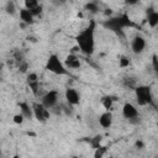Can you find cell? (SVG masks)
I'll list each match as a JSON object with an SVG mask.
<instances>
[{
  "label": "cell",
  "mask_w": 158,
  "mask_h": 158,
  "mask_svg": "<svg viewBox=\"0 0 158 158\" xmlns=\"http://www.w3.org/2000/svg\"><path fill=\"white\" fill-rule=\"evenodd\" d=\"M26 81H27V85L30 86L31 91L33 93V95H37L38 94V89H40V81H38V77L36 73H30L26 78Z\"/></svg>",
  "instance_id": "cell-10"
},
{
  "label": "cell",
  "mask_w": 158,
  "mask_h": 158,
  "mask_svg": "<svg viewBox=\"0 0 158 158\" xmlns=\"http://www.w3.org/2000/svg\"><path fill=\"white\" fill-rule=\"evenodd\" d=\"M131 48H132V52L135 54L142 53L144 51V48H146V40L142 36H139V35L135 36L132 42H131Z\"/></svg>",
  "instance_id": "cell-8"
},
{
  "label": "cell",
  "mask_w": 158,
  "mask_h": 158,
  "mask_svg": "<svg viewBox=\"0 0 158 158\" xmlns=\"http://www.w3.org/2000/svg\"><path fill=\"white\" fill-rule=\"evenodd\" d=\"M58 102V91L57 90H49L42 96V105L47 109H52Z\"/></svg>",
  "instance_id": "cell-6"
},
{
  "label": "cell",
  "mask_w": 158,
  "mask_h": 158,
  "mask_svg": "<svg viewBox=\"0 0 158 158\" xmlns=\"http://www.w3.org/2000/svg\"><path fill=\"white\" fill-rule=\"evenodd\" d=\"M153 69L158 74V58L156 56H153Z\"/></svg>",
  "instance_id": "cell-25"
},
{
  "label": "cell",
  "mask_w": 158,
  "mask_h": 158,
  "mask_svg": "<svg viewBox=\"0 0 158 158\" xmlns=\"http://www.w3.org/2000/svg\"><path fill=\"white\" fill-rule=\"evenodd\" d=\"M107 152V147L105 146H100L99 148L95 149V153H94V158H102Z\"/></svg>",
  "instance_id": "cell-17"
},
{
  "label": "cell",
  "mask_w": 158,
  "mask_h": 158,
  "mask_svg": "<svg viewBox=\"0 0 158 158\" xmlns=\"http://www.w3.org/2000/svg\"><path fill=\"white\" fill-rule=\"evenodd\" d=\"M101 141H102V136H101V135H96V136L90 141V144H91V147H93L94 149H96V148H99V147L101 146Z\"/></svg>",
  "instance_id": "cell-16"
},
{
  "label": "cell",
  "mask_w": 158,
  "mask_h": 158,
  "mask_svg": "<svg viewBox=\"0 0 158 158\" xmlns=\"http://www.w3.org/2000/svg\"><path fill=\"white\" fill-rule=\"evenodd\" d=\"M12 121H14L15 123H17V125H21V123H23L25 117H23V115H22V114H16V115H14Z\"/></svg>",
  "instance_id": "cell-21"
},
{
  "label": "cell",
  "mask_w": 158,
  "mask_h": 158,
  "mask_svg": "<svg viewBox=\"0 0 158 158\" xmlns=\"http://www.w3.org/2000/svg\"><path fill=\"white\" fill-rule=\"evenodd\" d=\"M104 27L114 31V32H121L123 28L132 26V22L127 15H121L116 17H111L106 21H104Z\"/></svg>",
  "instance_id": "cell-2"
},
{
  "label": "cell",
  "mask_w": 158,
  "mask_h": 158,
  "mask_svg": "<svg viewBox=\"0 0 158 158\" xmlns=\"http://www.w3.org/2000/svg\"><path fill=\"white\" fill-rule=\"evenodd\" d=\"M147 22L151 27L158 26V11L149 9V11H147Z\"/></svg>",
  "instance_id": "cell-15"
},
{
  "label": "cell",
  "mask_w": 158,
  "mask_h": 158,
  "mask_svg": "<svg viewBox=\"0 0 158 158\" xmlns=\"http://www.w3.org/2000/svg\"><path fill=\"white\" fill-rule=\"evenodd\" d=\"M31 12H32V15H33V16H38V15L42 12V5H38V6H37L36 9H33Z\"/></svg>",
  "instance_id": "cell-24"
},
{
  "label": "cell",
  "mask_w": 158,
  "mask_h": 158,
  "mask_svg": "<svg viewBox=\"0 0 158 158\" xmlns=\"http://www.w3.org/2000/svg\"><path fill=\"white\" fill-rule=\"evenodd\" d=\"M72 158H78V157H75V156H74V157H72Z\"/></svg>",
  "instance_id": "cell-28"
},
{
  "label": "cell",
  "mask_w": 158,
  "mask_h": 158,
  "mask_svg": "<svg viewBox=\"0 0 158 158\" xmlns=\"http://www.w3.org/2000/svg\"><path fill=\"white\" fill-rule=\"evenodd\" d=\"M85 9L90 10L91 12H96V11L99 10V7H98V5H96L95 2H89V4H86V5H85Z\"/></svg>",
  "instance_id": "cell-22"
},
{
  "label": "cell",
  "mask_w": 158,
  "mask_h": 158,
  "mask_svg": "<svg viewBox=\"0 0 158 158\" xmlns=\"http://www.w3.org/2000/svg\"><path fill=\"white\" fill-rule=\"evenodd\" d=\"M35 16L32 15V12L30 11V10H27V9H21L20 10V20L23 22V23H26V25H32L33 22H35Z\"/></svg>",
  "instance_id": "cell-13"
},
{
  "label": "cell",
  "mask_w": 158,
  "mask_h": 158,
  "mask_svg": "<svg viewBox=\"0 0 158 158\" xmlns=\"http://www.w3.org/2000/svg\"><path fill=\"white\" fill-rule=\"evenodd\" d=\"M64 64L67 67V69H78L80 67V59L78 56L75 54H68L65 57V60H64Z\"/></svg>",
  "instance_id": "cell-12"
},
{
  "label": "cell",
  "mask_w": 158,
  "mask_h": 158,
  "mask_svg": "<svg viewBox=\"0 0 158 158\" xmlns=\"http://www.w3.org/2000/svg\"><path fill=\"white\" fill-rule=\"evenodd\" d=\"M112 121H114V117H112V114L110 111L102 112L98 118V122L102 128H110L112 125Z\"/></svg>",
  "instance_id": "cell-11"
},
{
  "label": "cell",
  "mask_w": 158,
  "mask_h": 158,
  "mask_svg": "<svg viewBox=\"0 0 158 158\" xmlns=\"http://www.w3.org/2000/svg\"><path fill=\"white\" fill-rule=\"evenodd\" d=\"M136 147L139 148V149H142V148H144V144H143L142 141H137V142H136Z\"/></svg>",
  "instance_id": "cell-26"
},
{
  "label": "cell",
  "mask_w": 158,
  "mask_h": 158,
  "mask_svg": "<svg viewBox=\"0 0 158 158\" xmlns=\"http://www.w3.org/2000/svg\"><path fill=\"white\" fill-rule=\"evenodd\" d=\"M101 104H102V106L105 107V109H111V106H112V99H111V96H104L102 99H101Z\"/></svg>",
  "instance_id": "cell-19"
},
{
  "label": "cell",
  "mask_w": 158,
  "mask_h": 158,
  "mask_svg": "<svg viewBox=\"0 0 158 158\" xmlns=\"http://www.w3.org/2000/svg\"><path fill=\"white\" fill-rule=\"evenodd\" d=\"M11 158H20V156H19V154H15V156H12Z\"/></svg>",
  "instance_id": "cell-27"
},
{
  "label": "cell",
  "mask_w": 158,
  "mask_h": 158,
  "mask_svg": "<svg viewBox=\"0 0 158 158\" xmlns=\"http://www.w3.org/2000/svg\"><path fill=\"white\" fill-rule=\"evenodd\" d=\"M122 115H123L125 118L132 121L135 118H138V110L131 102H125L123 106H122Z\"/></svg>",
  "instance_id": "cell-7"
},
{
  "label": "cell",
  "mask_w": 158,
  "mask_h": 158,
  "mask_svg": "<svg viewBox=\"0 0 158 158\" xmlns=\"http://www.w3.org/2000/svg\"><path fill=\"white\" fill-rule=\"evenodd\" d=\"M32 109H33V116L37 121L44 123L48 118H49V111L47 107H44L42 104L38 102H33L32 104Z\"/></svg>",
  "instance_id": "cell-5"
},
{
  "label": "cell",
  "mask_w": 158,
  "mask_h": 158,
  "mask_svg": "<svg viewBox=\"0 0 158 158\" xmlns=\"http://www.w3.org/2000/svg\"><path fill=\"white\" fill-rule=\"evenodd\" d=\"M64 96H65V100L69 105H78L79 101H80V95L79 93L73 89V88H68L65 89V93H64Z\"/></svg>",
  "instance_id": "cell-9"
},
{
  "label": "cell",
  "mask_w": 158,
  "mask_h": 158,
  "mask_svg": "<svg viewBox=\"0 0 158 158\" xmlns=\"http://www.w3.org/2000/svg\"><path fill=\"white\" fill-rule=\"evenodd\" d=\"M135 96H136V102L139 106H146L152 104L153 96H152V90L148 85H138L135 88Z\"/></svg>",
  "instance_id": "cell-4"
},
{
  "label": "cell",
  "mask_w": 158,
  "mask_h": 158,
  "mask_svg": "<svg viewBox=\"0 0 158 158\" xmlns=\"http://www.w3.org/2000/svg\"><path fill=\"white\" fill-rule=\"evenodd\" d=\"M118 64H120V67H122V68L128 67V64H130V59L126 58V57H121V58L118 59Z\"/></svg>",
  "instance_id": "cell-23"
},
{
  "label": "cell",
  "mask_w": 158,
  "mask_h": 158,
  "mask_svg": "<svg viewBox=\"0 0 158 158\" xmlns=\"http://www.w3.org/2000/svg\"><path fill=\"white\" fill-rule=\"evenodd\" d=\"M20 114H22L25 118H31L33 116L32 105L30 106L27 102H20Z\"/></svg>",
  "instance_id": "cell-14"
},
{
  "label": "cell",
  "mask_w": 158,
  "mask_h": 158,
  "mask_svg": "<svg viewBox=\"0 0 158 158\" xmlns=\"http://www.w3.org/2000/svg\"><path fill=\"white\" fill-rule=\"evenodd\" d=\"M109 158H114V157H109Z\"/></svg>",
  "instance_id": "cell-29"
},
{
  "label": "cell",
  "mask_w": 158,
  "mask_h": 158,
  "mask_svg": "<svg viewBox=\"0 0 158 158\" xmlns=\"http://www.w3.org/2000/svg\"><path fill=\"white\" fill-rule=\"evenodd\" d=\"M5 10H6V12L7 14H10V15H14L15 14V4L12 2V1H7L6 2V5H5Z\"/></svg>",
  "instance_id": "cell-20"
},
{
  "label": "cell",
  "mask_w": 158,
  "mask_h": 158,
  "mask_svg": "<svg viewBox=\"0 0 158 158\" xmlns=\"http://www.w3.org/2000/svg\"><path fill=\"white\" fill-rule=\"evenodd\" d=\"M46 69L56 75H67L68 69L57 54H51L46 62Z\"/></svg>",
  "instance_id": "cell-3"
},
{
  "label": "cell",
  "mask_w": 158,
  "mask_h": 158,
  "mask_svg": "<svg viewBox=\"0 0 158 158\" xmlns=\"http://www.w3.org/2000/svg\"><path fill=\"white\" fill-rule=\"evenodd\" d=\"M95 28H96L95 21H90V23L84 30H81L78 33V36L75 37V41H77V44H78L80 52H83L85 56H91L94 53Z\"/></svg>",
  "instance_id": "cell-1"
},
{
  "label": "cell",
  "mask_w": 158,
  "mask_h": 158,
  "mask_svg": "<svg viewBox=\"0 0 158 158\" xmlns=\"http://www.w3.org/2000/svg\"><path fill=\"white\" fill-rule=\"evenodd\" d=\"M23 5H25V9H27V10H30V11H32L33 9H36V7L40 5V2H38V1H36V0H26V1L23 2Z\"/></svg>",
  "instance_id": "cell-18"
}]
</instances>
